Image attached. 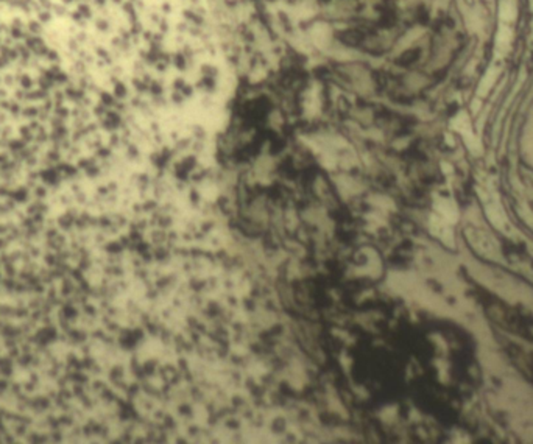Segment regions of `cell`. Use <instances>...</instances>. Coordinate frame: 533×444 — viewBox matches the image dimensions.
Instances as JSON below:
<instances>
[{
  "mask_svg": "<svg viewBox=\"0 0 533 444\" xmlns=\"http://www.w3.org/2000/svg\"><path fill=\"white\" fill-rule=\"evenodd\" d=\"M469 234V242L471 245L476 248L480 254L487 256V257H494L496 256V251H497V246L496 243L493 242V238L487 235L485 233H480V231H468Z\"/></svg>",
  "mask_w": 533,
  "mask_h": 444,
  "instance_id": "cell-1",
  "label": "cell"
}]
</instances>
